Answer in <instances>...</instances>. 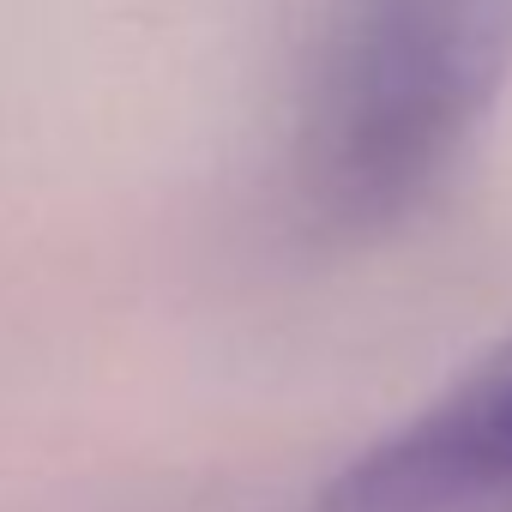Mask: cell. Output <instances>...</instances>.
Returning <instances> with one entry per match:
<instances>
[{
  "mask_svg": "<svg viewBox=\"0 0 512 512\" xmlns=\"http://www.w3.org/2000/svg\"><path fill=\"white\" fill-rule=\"evenodd\" d=\"M512 79V0H344L296 121V205L314 235L404 223L464 157Z\"/></svg>",
  "mask_w": 512,
  "mask_h": 512,
  "instance_id": "1",
  "label": "cell"
},
{
  "mask_svg": "<svg viewBox=\"0 0 512 512\" xmlns=\"http://www.w3.org/2000/svg\"><path fill=\"white\" fill-rule=\"evenodd\" d=\"M308 512H512V338L356 452Z\"/></svg>",
  "mask_w": 512,
  "mask_h": 512,
  "instance_id": "2",
  "label": "cell"
}]
</instances>
